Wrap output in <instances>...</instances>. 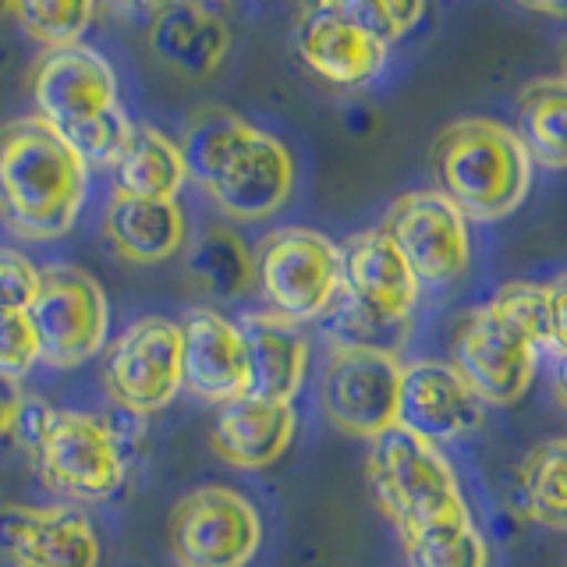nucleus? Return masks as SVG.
Segmentation results:
<instances>
[{
  "instance_id": "f257e3e1",
  "label": "nucleus",
  "mask_w": 567,
  "mask_h": 567,
  "mask_svg": "<svg viewBox=\"0 0 567 567\" xmlns=\"http://www.w3.org/2000/svg\"><path fill=\"white\" fill-rule=\"evenodd\" d=\"M177 150L188 177L230 220L274 217L295 192L291 150L227 106H199L185 121Z\"/></svg>"
},
{
  "instance_id": "f03ea898",
  "label": "nucleus",
  "mask_w": 567,
  "mask_h": 567,
  "mask_svg": "<svg viewBox=\"0 0 567 567\" xmlns=\"http://www.w3.org/2000/svg\"><path fill=\"white\" fill-rule=\"evenodd\" d=\"M543 351H549L546 284L511 280L461 319L451 365L483 404L511 408L528 394Z\"/></svg>"
},
{
  "instance_id": "7ed1b4c3",
  "label": "nucleus",
  "mask_w": 567,
  "mask_h": 567,
  "mask_svg": "<svg viewBox=\"0 0 567 567\" xmlns=\"http://www.w3.org/2000/svg\"><path fill=\"white\" fill-rule=\"evenodd\" d=\"M89 164L40 114L0 128V217L29 241H53L75 227Z\"/></svg>"
},
{
  "instance_id": "20e7f679",
  "label": "nucleus",
  "mask_w": 567,
  "mask_h": 567,
  "mask_svg": "<svg viewBox=\"0 0 567 567\" xmlns=\"http://www.w3.org/2000/svg\"><path fill=\"white\" fill-rule=\"evenodd\" d=\"M32 100L53 132L75 150L89 167L117 164L132 128L117 96V75L93 47H68L40 58L32 71Z\"/></svg>"
},
{
  "instance_id": "39448f33",
  "label": "nucleus",
  "mask_w": 567,
  "mask_h": 567,
  "mask_svg": "<svg viewBox=\"0 0 567 567\" xmlns=\"http://www.w3.org/2000/svg\"><path fill=\"white\" fill-rule=\"evenodd\" d=\"M433 174L468 224H496L528 199L536 164L504 121L461 117L436 135Z\"/></svg>"
},
{
  "instance_id": "423d86ee",
  "label": "nucleus",
  "mask_w": 567,
  "mask_h": 567,
  "mask_svg": "<svg viewBox=\"0 0 567 567\" xmlns=\"http://www.w3.org/2000/svg\"><path fill=\"white\" fill-rule=\"evenodd\" d=\"M365 468L372 496L401 536L468 504L443 451L398 430V425L369 440Z\"/></svg>"
},
{
  "instance_id": "0eeeda50",
  "label": "nucleus",
  "mask_w": 567,
  "mask_h": 567,
  "mask_svg": "<svg viewBox=\"0 0 567 567\" xmlns=\"http://www.w3.org/2000/svg\"><path fill=\"white\" fill-rule=\"evenodd\" d=\"M256 288L270 312L312 323L333 312L344 288L341 245L312 227H280L256 248Z\"/></svg>"
},
{
  "instance_id": "6e6552de",
  "label": "nucleus",
  "mask_w": 567,
  "mask_h": 567,
  "mask_svg": "<svg viewBox=\"0 0 567 567\" xmlns=\"http://www.w3.org/2000/svg\"><path fill=\"white\" fill-rule=\"evenodd\" d=\"M404 362L383 344L333 341L323 380H319V408L348 436L377 440L398 425Z\"/></svg>"
},
{
  "instance_id": "1a4fd4ad",
  "label": "nucleus",
  "mask_w": 567,
  "mask_h": 567,
  "mask_svg": "<svg viewBox=\"0 0 567 567\" xmlns=\"http://www.w3.org/2000/svg\"><path fill=\"white\" fill-rule=\"evenodd\" d=\"M32 454L43 483L75 501H103L128 475V451L114 425L75 408H53Z\"/></svg>"
},
{
  "instance_id": "9d476101",
  "label": "nucleus",
  "mask_w": 567,
  "mask_h": 567,
  "mask_svg": "<svg viewBox=\"0 0 567 567\" xmlns=\"http://www.w3.org/2000/svg\"><path fill=\"white\" fill-rule=\"evenodd\" d=\"M167 539L177 567H248L262 546V518L245 493L199 486L171 507Z\"/></svg>"
},
{
  "instance_id": "9b49d317",
  "label": "nucleus",
  "mask_w": 567,
  "mask_h": 567,
  "mask_svg": "<svg viewBox=\"0 0 567 567\" xmlns=\"http://www.w3.org/2000/svg\"><path fill=\"white\" fill-rule=\"evenodd\" d=\"M32 327L40 354L53 369H75L106 344L111 333V301L100 280L82 266H47L32 306Z\"/></svg>"
},
{
  "instance_id": "f8f14e48",
  "label": "nucleus",
  "mask_w": 567,
  "mask_h": 567,
  "mask_svg": "<svg viewBox=\"0 0 567 567\" xmlns=\"http://www.w3.org/2000/svg\"><path fill=\"white\" fill-rule=\"evenodd\" d=\"M380 230L398 245L422 288H451L472 266V224L436 188L404 192L386 209Z\"/></svg>"
},
{
  "instance_id": "ddd939ff",
  "label": "nucleus",
  "mask_w": 567,
  "mask_h": 567,
  "mask_svg": "<svg viewBox=\"0 0 567 567\" xmlns=\"http://www.w3.org/2000/svg\"><path fill=\"white\" fill-rule=\"evenodd\" d=\"M106 394L132 415H153L185 390L182 327L167 316H142L114 337L103 359Z\"/></svg>"
},
{
  "instance_id": "4468645a",
  "label": "nucleus",
  "mask_w": 567,
  "mask_h": 567,
  "mask_svg": "<svg viewBox=\"0 0 567 567\" xmlns=\"http://www.w3.org/2000/svg\"><path fill=\"white\" fill-rule=\"evenodd\" d=\"M341 274L344 288L333 309L344 312V323L398 327L419 309L422 284L380 227L359 230L341 245Z\"/></svg>"
},
{
  "instance_id": "2eb2a0df",
  "label": "nucleus",
  "mask_w": 567,
  "mask_h": 567,
  "mask_svg": "<svg viewBox=\"0 0 567 567\" xmlns=\"http://www.w3.org/2000/svg\"><path fill=\"white\" fill-rule=\"evenodd\" d=\"M295 50L316 79L341 89H359L383 75L390 50L351 18L344 0L306 4L295 18Z\"/></svg>"
},
{
  "instance_id": "dca6fc26",
  "label": "nucleus",
  "mask_w": 567,
  "mask_h": 567,
  "mask_svg": "<svg viewBox=\"0 0 567 567\" xmlns=\"http://www.w3.org/2000/svg\"><path fill=\"white\" fill-rule=\"evenodd\" d=\"M483 412L486 404L475 398V390L451 362L440 359L404 362L398 430L443 451V443L472 436L483 425Z\"/></svg>"
},
{
  "instance_id": "f3484780",
  "label": "nucleus",
  "mask_w": 567,
  "mask_h": 567,
  "mask_svg": "<svg viewBox=\"0 0 567 567\" xmlns=\"http://www.w3.org/2000/svg\"><path fill=\"white\" fill-rule=\"evenodd\" d=\"M182 372L185 390L206 404H230L248 394V344L241 323L217 309L195 306L182 323Z\"/></svg>"
},
{
  "instance_id": "a211bd4d",
  "label": "nucleus",
  "mask_w": 567,
  "mask_h": 567,
  "mask_svg": "<svg viewBox=\"0 0 567 567\" xmlns=\"http://www.w3.org/2000/svg\"><path fill=\"white\" fill-rule=\"evenodd\" d=\"M0 557L14 567H96L100 539L75 507H0Z\"/></svg>"
},
{
  "instance_id": "6ab92c4d",
  "label": "nucleus",
  "mask_w": 567,
  "mask_h": 567,
  "mask_svg": "<svg viewBox=\"0 0 567 567\" xmlns=\"http://www.w3.org/2000/svg\"><path fill=\"white\" fill-rule=\"evenodd\" d=\"M150 50L156 61L182 79L213 75L230 50V22L213 4H156L150 8Z\"/></svg>"
},
{
  "instance_id": "aec40b11",
  "label": "nucleus",
  "mask_w": 567,
  "mask_h": 567,
  "mask_svg": "<svg viewBox=\"0 0 567 567\" xmlns=\"http://www.w3.org/2000/svg\"><path fill=\"white\" fill-rule=\"evenodd\" d=\"M295 433H298L295 404L245 394L230 404H220L217 419H213L209 443L227 465L259 472L277 465L288 454Z\"/></svg>"
},
{
  "instance_id": "412c9836",
  "label": "nucleus",
  "mask_w": 567,
  "mask_h": 567,
  "mask_svg": "<svg viewBox=\"0 0 567 567\" xmlns=\"http://www.w3.org/2000/svg\"><path fill=\"white\" fill-rule=\"evenodd\" d=\"M241 333L248 344V372H252L248 394L295 404L309 372L306 330L277 312H248L241 319Z\"/></svg>"
},
{
  "instance_id": "4be33fe9",
  "label": "nucleus",
  "mask_w": 567,
  "mask_h": 567,
  "mask_svg": "<svg viewBox=\"0 0 567 567\" xmlns=\"http://www.w3.org/2000/svg\"><path fill=\"white\" fill-rule=\"evenodd\" d=\"M106 238L114 252L138 266H156L177 256L188 241V220L177 203H142V199H111L106 206Z\"/></svg>"
},
{
  "instance_id": "5701e85b",
  "label": "nucleus",
  "mask_w": 567,
  "mask_h": 567,
  "mask_svg": "<svg viewBox=\"0 0 567 567\" xmlns=\"http://www.w3.org/2000/svg\"><path fill=\"white\" fill-rule=\"evenodd\" d=\"M111 182L117 199L142 203H177V192L185 188L188 171L177 142L150 124H135L128 146L121 150L111 167Z\"/></svg>"
},
{
  "instance_id": "b1692460",
  "label": "nucleus",
  "mask_w": 567,
  "mask_h": 567,
  "mask_svg": "<svg viewBox=\"0 0 567 567\" xmlns=\"http://www.w3.org/2000/svg\"><path fill=\"white\" fill-rule=\"evenodd\" d=\"M408 567H489V543L468 504L404 532Z\"/></svg>"
},
{
  "instance_id": "393cba45",
  "label": "nucleus",
  "mask_w": 567,
  "mask_h": 567,
  "mask_svg": "<svg viewBox=\"0 0 567 567\" xmlns=\"http://www.w3.org/2000/svg\"><path fill=\"white\" fill-rule=\"evenodd\" d=\"M518 138L536 167L567 171V85L557 75L525 85L518 100Z\"/></svg>"
},
{
  "instance_id": "a878e982",
  "label": "nucleus",
  "mask_w": 567,
  "mask_h": 567,
  "mask_svg": "<svg viewBox=\"0 0 567 567\" xmlns=\"http://www.w3.org/2000/svg\"><path fill=\"white\" fill-rule=\"evenodd\" d=\"M188 270L209 295L238 301L256 288V252L230 227H206L188 248Z\"/></svg>"
},
{
  "instance_id": "bb28decb",
  "label": "nucleus",
  "mask_w": 567,
  "mask_h": 567,
  "mask_svg": "<svg viewBox=\"0 0 567 567\" xmlns=\"http://www.w3.org/2000/svg\"><path fill=\"white\" fill-rule=\"evenodd\" d=\"M518 501L528 522L567 532V436L543 440L528 451L518 475Z\"/></svg>"
},
{
  "instance_id": "cd10ccee",
  "label": "nucleus",
  "mask_w": 567,
  "mask_h": 567,
  "mask_svg": "<svg viewBox=\"0 0 567 567\" xmlns=\"http://www.w3.org/2000/svg\"><path fill=\"white\" fill-rule=\"evenodd\" d=\"M8 11L29 40L47 47V53L79 47L82 32L96 18L93 4H75V0H25V4H8Z\"/></svg>"
},
{
  "instance_id": "c85d7f7f",
  "label": "nucleus",
  "mask_w": 567,
  "mask_h": 567,
  "mask_svg": "<svg viewBox=\"0 0 567 567\" xmlns=\"http://www.w3.org/2000/svg\"><path fill=\"white\" fill-rule=\"evenodd\" d=\"M35 362H43V354L29 309L0 301V377L18 383Z\"/></svg>"
},
{
  "instance_id": "c756f323",
  "label": "nucleus",
  "mask_w": 567,
  "mask_h": 567,
  "mask_svg": "<svg viewBox=\"0 0 567 567\" xmlns=\"http://www.w3.org/2000/svg\"><path fill=\"white\" fill-rule=\"evenodd\" d=\"M351 18L380 43L394 47L408 32H415L425 18L422 0H344Z\"/></svg>"
},
{
  "instance_id": "7c9ffc66",
  "label": "nucleus",
  "mask_w": 567,
  "mask_h": 567,
  "mask_svg": "<svg viewBox=\"0 0 567 567\" xmlns=\"http://www.w3.org/2000/svg\"><path fill=\"white\" fill-rule=\"evenodd\" d=\"M35 291H40V270L25 256L0 248V301L29 309Z\"/></svg>"
},
{
  "instance_id": "2f4dec72",
  "label": "nucleus",
  "mask_w": 567,
  "mask_h": 567,
  "mask_svg": "<svg viewBox=\"0 0 567 567\" xmlns=\"http://www.w3.org/2000/svg\"><path fill=\"white\" fill-rule=\"evenodd\" d=\"M546 316H549V351H567V274L546 284Z\"/></svg>"
},
{
  "instance_id": "473e14b6",
  "label": "nucleus",
  "mask_w": 567,
  "mask_h": 567,
  "mask_svg": "<svg viewBox=\"0 0 567 567\" xmlns=\"http://www.w3.org/2000/svg\"><path fill=\"white\" fill-rule=\"evenodd\" d=\"M22 390L18 383L0 377V440L4 436H14V422H18V408H22Z\"/></svg>"
},
{
  "instance_id": "72a5a7b5",
  "label": "nucleus",
  "mask_w": 567,
  "mask_h": 567,
  "mask_svg": "<svg viewBox=\"0 0 567 567\" xmlns=\"http://www.w3.org/2000/svg\"><path fill=\"white\" fill-rule=\"evenodd\" d=\"M554 394H557V404L567 412V351L554 354Z\"/></svg>"
},
{
  "instance_id": "f704fd0d",
  "label": "nucleus",
  "mask_w": 567,
  "mask_h": 567,
  "mask_svg": "<svg viewBox=\"0 0 567 567\" xmlns=\"http://www.w3.org/2000/svg\"><path fill=\"white\" fill-rule=\"evenodd\" d=\"M525 11H532V14H546V18H557V22H564V18H567V4H528V0H525Z\"/></svg>"
},
{
  "instance_id": "c9c22d12",
  "label": "nucleus",
  "mask_w": 567,
  "mask_h": 567,
  "mask_svg": "<svg viewBox=\"0 0 567 567\" xmlns=\"http://www.w3.org/2000/svg\"><path fill=\"white\" fill-rule=\"evenodd\" d=\"M557 79L567 85V40L560 43V71H557Z\"/></svg>"
}]
</instances>
